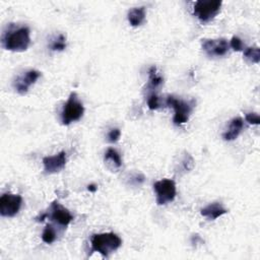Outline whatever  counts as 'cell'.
<instances>
[{"instance_id": "cell-1", "label": "cell", "mask_w": 260, "mask_h": 260, "mask_svg": "<svg viewBox=\"0 0 260 260\" xmlns=\"http://www.w3.org/2000/svg\"><path fill=\"white\" fill-rule=\"evenodd\" d=\"M31 44L30 29L28 27L8 29L2 37V45L8 51L23 52L26 51Z\"/></svg>"}, {"instance_id": "cell-2", "label": "cell", "mask_w": 260, "mask_h": 260, "mask_svg": "<svg viewBox=\"0 0 260 260\" xmlns=\"http://www.w3.org/2000/svg\"><path fill=\"white\" fill-rule=\"evenodd\" d=\"M121 245L122 240L114 233L96 234L92 238V251L98 252L104 257H108Z\"/></svg>"}, {"instance_id": "cell-3", "label": "cell", "mask_w": 260, "mask_h": 260, "mask_svg": "<svg viewBox=\"0 0 260 260\" xmlns=\"http://www.w3.org/2000/svg\"><path fill=\"white\" fill-rule=\"evenodd\" d=\"M222 4L219 0H198L194 4L193 13L202 23H208L221 11Z\"/></svg>"}, {"instance_id": "cell-4", "label": "cell", "mask_w": 260, "mask_h": 260, "mask_svg": "<svg viewBox=\"0 0 260 260\" xmlns=\"http://www.w3.org/2000/svg\"><path fill=\"white\" fill-rule=\"evenodd\" d=\"M84 113L85 108L83 103L79 101L75 93H71L61 113L62 124L69 125L72 122L78 121V120L82 119V117L84 116Z\"/></svg>"}, {"instance_id": "cell-5", "label": "cell", "mask_w": 260, "mask_h": 260, "mask_svg": "<svg viewBox=\"0 0 260 260\" xmlns=\"http://www.w3.org/2000/svg\"><path fill=\"white\" fill-rule=\"evenodd\" d=\"M167 105L172 107L175 111V115L173 121L176 125H181L188 121L190 114L194 107V101L186 102L183 100L176 99L173 96H169L167 98Z\"/></svg>"}, {"instance_id": "cell-6", "label": "cell", "mask_w": 260, "mask_h": 260, "mask_svg": "<svg viewBox=\"0 0 260 260\" xmlns=\"http://www.w3.org/2000/svg\"><path fill=\"white\" fill-rule=\"evenodd\" d=\"M154 189L156 194V204L164 206L173 202L176 194V184L171 179H163L154 184Z\"/></svg>"}, {"instance_id": "cell-7", "label": "cell", "mask_w": 260, "mask_h": 260, "mask_svg": "<svg viewBox=\"0 0 260 260\" xmlns=\"http://www.w3.org/2000/svg\"><path fill=\"white\" fill-rule=\"evenodd\" d=\"M23 198L21 195L4 193L0 197V213L5 217L16 215L22 208Z\"/></svg>"}, {"instance_id": "cell-8", "label": "cell", "mask_w": 260, "mask_h": 260, "mask_svg": "<svg viewBox=\"0 0 260 260\" xmlns=\"http://www.w3.org/2000/svg\"><path fill=\"white\" fill-rule=\"evenodd\" d=\"M229 43L225 39H207L203 41V49L208 56H224L229 51Z\"/></svg>"}, {"instance_id": "cell-9", "label": "cell", "mask_w": 260, "mask_h": 260, "mask_svg": "<svg viewBox=\"0 0 260 260\" xmlns=\"http://www.w3.org/2000/svg\"><path fill=\"white\" fill-rule=\"evenodd\" d=\"M41 76V72L38 70H29L25 72L23 75L18 76L15 82H14V89L15 91L21 94V95H26L29 92V89L36 84V82Z\"/></svg>"}, {"instance_id": "cell-10", "label": "cell", "mask_w": 260, "mask_h": 260, "mask_svg": "<svg viewBox=\"0 0 260 260\" xmlns=\"http://www.w3.org/2000/svg\"><path fill=\"white\" fill-rule=\"evenodd\" d=\"M44 170L48 174L58 173L64 169L66 165V154L64 152L59 153L55 156H45L43 158Z\"/></svg>"}, {"instance_id": "cell-11", "label": "cell", "mask_w": 260, "mask_h": 260, "mask_svg": "<svg viewBox=\"0 0 260 260\" xmlns=\"http://www.w3.org/2000/svg\"><path fill=\"white\" fill-rule=\"evenodd\" d=\"M51 218L53 221L62 227L68 226L71 221L73 219L72 214L69 212L68 209L63 208L62 206H60L57 202H54L51 206Z\"/></svg>"}, {"instance_id": "cell-12", "label": "cell", "mask_w": 260, "mask_h": 260, "mask_svg": "<svg viewBox=\"0 0 260 260\" xmlns=\"http://www.w3.org/2000/svg\"><path fill=\"white\" fill-rule=\"evenodd\" d=\"M243 128H244L243 119L240 118V117L234 118L230 123L229 129L223 134V138L227 142L235 141V139L239 136V134L241 133Z\"/></svg>"}, {"instance_id": "cell-13", "label": "cell", "mask_w": 260, "mask_h": 260, "mask_svg": "<svg viewBox=\"0 0 260 260\" xmlns=\"http://www.w3.org/2000/svg\"><path fill=\"white\" fill-rule=\"evenodd\" d=\"M147 16L146 7H134L128 11V22L132 27H138L145 23Z\"/></svg>"}, {"instance_id": "cell-14", "label": "cell", "mask_w": 260, "mask_h": 260, "mask_svg": "<svg viewBox=\"0 0 260 260\" xmlns=\"http://www.w3.org/2000/svg\"><path fill=\"white\" fill-rule=\"evenodd\" d=\"M228 210L218 203H213L208 206L207 208L202 209V215L206 216L208 219H216L217 217L222 216L223 214L227 213Z\"/></svg>"}, {"instance_id": "cell-15", "label": "cell", "mask_w": 260, "mask_h": 260, "mask_svg": "<svg viewBox=\"0 0 260 260\" xmlns=\"http://www.w3.org/2000/svg\"><path fill=\"white\" fill-rule=\"evenodd\" d=\"M105 162H110L116 168L122 166V159L119 153L114 149H108L105 154Z\"/></svg>"}, {"instance_id": "cell-16", "label": "cell", "mask_w": 260, "mask_h": 260, "mask_svg": "<svg viewBox=\"0 0 260 260\" xmlns=\"http://www.w3.org/2000/svg\"><path fill=\"white\" fill-rule=\"evenodd\" d=\"M149 75H150V78H149V88L150 89L155 90L163 84V77L156 73V68L155 66L151 67V69L149 70Z\"/></svg>"}, {"instance_id": "cell-17", "label": "cell", "mask_w": 260, "mask_h": 260, "mask_svg": "<svg viewBox=\"0 0 260 260\" xmlns=\"http://www.w3.org/2000/svg\"><path fill=\"white\" fill-rule=\"evenodd\" d=\"M244 56L252 63H259L260 61V51L258 47H249L244 49Z\"/></svg>"}, {"instance_id": "cell-18", "label": "cell", "mask_w": 260, "mask_h": 260, "mask_svg": "<svg viewBox=\"0 0 260 260\" xmlns=\"http://www.w3.org/2000/svg\"><path fill=\"white\" fill-rule=\"evenodd\" d=\"M57 238L56 232L51 225H47L42 234V240L46 244H52Z\"/></svg>"}, {"instance_id": "cell-19", "label": "cell", "mask_w": 260, "mask_h": 260, "mask_svg": "<svg viewBox=\"0 0 260 260\" xmlns=\"http://www.w3.org/2000/svg\"><path fill=\"white\" fill-rule=\"evenodd\" d=\"M66 48V40L63 35H59L57 39L52 43L51 49L53 51H63Z\"/></svg>"}, {"instance_id": "cell-20", "label": "cell", "mask_w": 260, "mask_h": 260, "mask_svg": "<svg viewBox=\"0 0 260 260\" xmlns=\"http://www.w3.org/2000/svg\"><path fill=\"white\" fill-rule=\"evenodd\" d=\"M194 167V161L192 156L189 154H185L182 162H181V168L184 172H189Z\"/></svg>"}, {"instance_id": "cell-21", "label": "cell", "mask_w": 260, "mask_h": 260, "mask_svg": "<svg viewBox=\"0 0 260 260\" xmlns=\"http://www.w3.org/2000/svg\"><path fill=\"white\" fill-rule=\"evenodd\" d=\"M230 46L233 48V50L235 51H244V44L242 42V40L238 38V37H233L231 39V43H230Z\"/></svg>"}, {"instance_id": "cell-22", "label": "cell", "mask_w": 260, "mask_h": 260, "mask_svg": "<svg viewBox=\"0 0 260 260\" xmlns=\"http://www.w3.org/2000/svg\"><path fill=\"white\" fill-rule=\"evenodd\" d=\"M148 106L151 110H156L159 107L158 97L156 94H151L148 99Z\"/></svg>"}, {"instance_id": "cell-23", "label": "cell", "mask_w": 260, "mask_h": 260, "mask_svg": "<svg viewBox=\"0 0 260 260\" xmlns=\"http://www.w3.org/2000/svg\"><path fill=\"white\" fill-rule=\"evenodd\" d=\"M120 136H121V131L118 128H113L108 133V138L110 143H117L119 141Z\"/></svg>"}, {"instance_id": "cell-24", "label": "cell", "mask_w": 260, "mask_h": 260, "mask_svg": "<svg viewBox=\"0 0 260 260\" xmlns=\"http://www.w3.org/2000/svg\"><path fill=\"white\" fill-rule=\"evenodd\" d=\"M245 118L246 121L252 125H258L260 122V118L257 113H247Z\"/></svg>"}, {"instance_id": "cell-25", "label": "cell", "mask_w": 260, "mask_h": 260, "mask_svg": "<svg viewBox=\"0 0 260 260\" xmlns=\"http://www.w3.org/2000/svg\"><path fill=\"white\" fill-rule=\"evenodd\" d=\"M88 189H89L91 192H96L98 188H97V185H95V184H91V185L88 186Z\"/></svg>"}]
</instances>
